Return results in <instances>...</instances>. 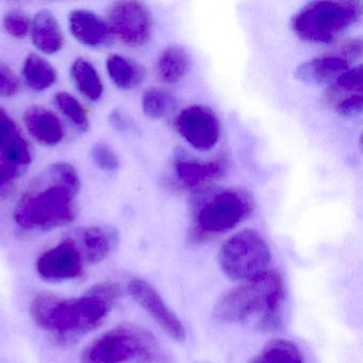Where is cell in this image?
Here are the masks:
<instances>
[{
    "mask_svg": "<svg viewBox=\"0 0 363 363\" xmlns=\"http://www.w3.org/2000/svg\"><path fill=\"white\" fill-rule=\"evenodd\" d=\"M284 296L281 275L267 269L225 293L214 305L212 315L222 323L244 322L258 316L269 327L277 322Z\"/></svg>",
    "mask_w": 363,
    "mask_h": 363,
    "instance_id": "obj_3",
    "label": "cell"
},
{
    "mask_svg": "<svg viewBox=\"0 0 363 363\" xmlns=\"http://www.w3.org/2000/svg\"><path fill=\"white\" fill-rule=\"evenodd\" d=\"M250 201L243 193L235 190L218 193L197 209L191 233L192 241L201 242L231 230L250 216Z\"/></svg>",
    "mask_w": 363,
    "mask_h": 363,
    "instance_id": "obj_7",
    "label": "cell"
},
{
    "mask_svg": "<svg viewBox=\"0 0 363 363\" xmlns=\"http://www.w3.org/2000/svg\"><path fill=\"white\" fill-rule=\"evenodd\" d=\"M107 23L112 35L129 48H141L152 38V14L139 1L114 4L108 13Z\"/></svg>",
    "mask_w": 363,
    "mask_h": 363,
    "instance_id": "obj_8",
    "label": "cell"
},
{
    "mask_svg": "<svg viewBox=\"0 0 363 363\" xmlns=\"http://www.w3.org/2000/svg\"><path fill=\"white\" fill-rule=\"evenodd\" d=\"M110 79L122 90L137 88L144 79V69L135 61L120 55H112L107 60Z\"/></svg>",
    "mask_w": 363,
    "mask_h": 363,
    "instance_id": "obj_19",
    "label": "cell"
},
{
    "mask_svg": "<svg viewBox=\"0 0 363 363\" xmlns=\"http://www.w3.org/2000/svg\"><path fill=\"white\" fill-rule=\"evenodd\" d=\"M114 303L94 294L65 298L52 292L33 297L30 315L39 328L62 345H71L104 324Z\"/></svg>",
    "mask_w": 363,
    "mask_h": 363,
    "instance_id": "obj_2",
    "label": "cell"
},
{
    "mask_svg": "<svg viewBox=\"0 0 363 363\" xmlns=\"http://www.w3.org/2000/svg\"><path fill=\"white\" fill-rule=\"evenodd\" d=\"M23 77L31 90L42 92L54 86L57 72L52 63L39 54H30L23 67Z\"/></svg>",
    "mask_w": 363,
    "mask_h": 363,
    "instance_id": "obj_20",
    "label": "cell"
},
{
    "mask_svg": "<svg viewBox=\"0 0 363 363\" xmlns=\"http://www.w3.org/2000/svg\"><path fill=\"white\" fill-rule=\"evenodd\" d=\"M362 94H354L340 101L335 106V110L340 116L354 118L362 112Z\"/></svg>",
    "mask_w": 363,
    "mask_h": 363,
    "instance_id": "obj_32",
    "label": "cell"
},
{
    "mask_svg": "<svg viewBox=\"0 0 363 363\" xmlns=\"http://www.w3.org/2000/svg\"><path fill=\"white\" fill-rule=\"evenodd\" d=\"M23 174L24 171L0 158V199H6L13 192L16 182Z\"/></svg>",
    "mask_w": 363,
    "mask_h": 363,
    "instance_id": "obj_29",
    "label": "cell"
},
{
    "mask_svg": "<svg viewBox=\"0 0 363 363\" xmlns=\"http://www.w3.org/2000/svg\"><path fill=\"white\" fill-rule=\"evenodd\" d=\"M128 292L171 339L175 342L186 340V329L182 320L169 309L158 291L150 282L135 278L129 282Z\"/></svg>",
    "mask_w": 363,
    "mask_h": 363,
    "instance_id": "obj_11",
    "label": "cell"
},
{
    "mask_svg": "<svg viewBox=\"0 0 363 363\" xmlns=\"http://www.w3.org/2000/svg\"><path fill=\"white\" fill-rule=\"evenodd\" d=\"M361 14L362 5L358 1H313L293 16L291 26L303 41L330 43L356 24Z\"/></svg>",
    "mask_w": 363,
    "mask_h": 363,
    "instance_id": "obj_5",
    "label": "cell"
},
{
    "mask_svg": "<svg viewBox=\"0 0 363 363\" xmlns=\"http://www.w3.org/2000/svg\"><path fill=\"white\" fill-rule=\"evenodd\" d=\"M91 157L94 164L101 171L113 173L120 169V159L118 155L108 144L103 142L94 144L91 150Z\"/></svg>",
    "mask_w": 363,
    "mask_h": 363,
    "instance_id": "obj_28",
    "label": "cell"
},
{
    "mask_svg": "<svg viewBox=\"0 0 363 363\" xmlns=\"http://www.w3.org/2000/svg\"><path fill=\"white\" fill-rule=\"evenodd\" d=\"M110 122H111L112 126L118 130H124L126 128V121L124 120L120 112L114 111L113 113H111Z\"/></svg>",
    "mask_w": 363,
    "mask_h": 363,
    "instance_id": "obj_34",
    "label": "cell"
},
{
    "mask_svg": "<svg viewBox=\"0 0 363 363\" xmlns=\"http://www.w3.org/2000/svg\"><path fill=\"white\" fill-rule=\"evenodd\" d=\"M18 133L20 131L18 130L13 118L5 109L0 108V152Z\"/></svg>",
    "mask_w": 363,
    "mask_h": 363,
    "instance_id": "obj_31",
    "label": "cell"
},
{
    "mask_svg": "<svg viewBox=\"0 0 363 363\" xmlns=\"http://www.w3.org/2000/svg\"><path fill=\"white\" fill-rule=\"evenodd\" d=\"M0 158L25 172L33 161V152L28 142L18 133L0 152Z\"/></svg>",
    "mask_w": 363,
    "mask_h": 363,
    "instance_id": "obj_24",
    "label": "cell"
},
{
    "mask_svg": "<svg viewBox=\"0 0 363 363\" xmlns=\"http://www.w3.org/2000/svg\"><path fill=\"white\" fill-rule=\"evenodd\" d=\"M71 75L77 90L91 101H97L103 96L104 84L96 67L84 58L74 61Z\"/></svg>",
    "mask_w": 363,
    "mask_h": 363,
    "instance_id": "obj_18",
    "label": "cell"
},
{
    "mask_svg": "<svg viewBox=\"0 0 363 363\" xmlns=\"http://www.w3.org/2000/svg\"><path fill=\"white\" fill-rule=\"evenodd\" d=\"M55 104L59 111L71 121L72 124L80 131H86L90 127L88 112L77 99L67 92H59L55 96Z\"/></svg>",
    "mask_w": 363,
    "mask_h": 363,
    "instance_id": "obj_23",
    "label": "cell"
},
{
    "mask_svg": "<svg viewBox=\"0 0 363 363\" xmlns=\"http://www.w3.org/2000/svg\"><path fill=\"white\" fill-rule=\"evenodd\" d=\"M248 363H303V358L296 344L276 337L267 341Z\"/></svg>",
    "mask_w": 363,
    "mask_h": 363,
    "instance_id": "obj_21",
    "label": "cell"
},
{
    "mask_svg": "<svg viewBox=\"0 0 363 363\" xmlns=\"http://www.w3.org/2000/svg\"><path fill=\"white\" fill-rule=\"evenodd\" d=\"M363 69L362 65L348 69L342 73L333 84V91H341L350 94H362Z\"/></svg>",
    "mask_w": 363,
    "mask_h": 363,
    "instance_id": "obj_27",
    "label": "cell"
},
{
    "mask_svg": "<svg viewBox=\"0 0 363 363\" xmlns=\"http://www.w3.org/2000/svg\"><path fill=\"white\" fill-rule=\"evenodd\" d=\"M80 178L73 165L55 163L33 179L14 209L21 228L48 231L71 224L76 218L75 199Z\"/></svg>",
    "mask_w": 363,
    "mask_h": 363,
    "instance_id": "obj_1",
    "label": "cell"
},
{
    "mask_svg": "<svg viewBox=\"0 0 363 363\" xmlns=\"http://www.w3.org/2000/svg\"><path fill=\"white\" fill-rule=\"evenodd\" d=\"M361 52H362V43L360 40H352V41L344 44L341 48L342 56L347 59L348 61L358 58L361 56Z\"/></svg>",
    "mask_w": 363,
    "mask_h": 363,
    "instance_id": "obj_33",
    "label": "cell"
},
{
    "mask_svg": "<svg viewBox=\"0 0 363 363\" xmlns=\"http://www.w3.org/2000/svg\"><path fill=\"white\" fill-rule=\"evenodd\" d=\"M158 350V342L143 327L118 325L93 340L82 352L80 363H146Z\"/></svg>",
    "mask_w": 363,
    "mask_h": 363,
    "instance_id": "obj_4",
    "label": "cell"
},
{
    "mask_svg": "<svg viewBox=\"0 0 363 363\" xmlns=\"http://www.w3.org/2000/svg\"><path fill=\"white\" fill-rule=\"evenodd\" d=\"M178 178L189 188L199 186L209 180L220 177L224 169L220 163H201L194 161H179L175 165Z\"/></svg>",
    "mask_w": 363,
    "mask_h": 363,
    "instance_id": "obj_22",
    "label": "cell"
},
{
    "mask_svg": "<svg viewBox=\"0 0 363 363\" xmlns=\"http://www.w3.org/2000/svg\"><path fill=\"white\" fill-rule=\"evenodd\" d=\"M86 264H96L107 259L118 247L120 235L111 226L79 229L71 235Z\"/></svg>",
    "mask_w": 363,
    "mask_h": 363,
    "instance_id": "obj_12",
    "label": "cell"
},
{
    "mask_svg": "<svg viewBox=\"0 0 363 363\" xmlns=\"http://www.w3.org/2000/svg\"><path fill=\"white\" fill-rule=\"evenodd\" d=\"M179 135L195 150H211L220 138V124L211 110L201 106H191L182 110L176 120Z\"/></svg>",
    "mask_w": 363,
    "mask_h": 363,
    "instance_id": "obj_10",
    "label": "cell"
},
{
    "mask_svg": "<svg viewBox=\"0 0 363 363\" xmlns=\"http://www.w3.org/2000/svg\"><path fill=\"white\" fill-rule=\"evenodd\" d=\"M271 260L267 241L252 229H245L229 238L218 255L223 274L233 281H244L267 271Z\"/></svg>",
    "mask_w": 363,
    "mask_h": 363,
    "instance_id": "obj_6",
    "label": "cell"
},
{
    "mask_svg": "<svg viewBox=\"0 0 363 363\" xmlns=\"http://www.w3.org/2000/svg\"><path fill=\"white\" fill-rule=\"evenodd\" d=\"M86 265L77 245L69 237L42 254L35 267L42 279L58 284L82 277Z\"/></svg>",
    "mask_w": 363,
    "mask_h": 363,
    "instance_id": "obj_9",
    "label": "cell"
},
{
    "mask_svg": "<svg viewBox=\"0 0 363 363\" xmlns=\"http://www.w3.org/2000/svg\"><path fill=\"white\" fill-rule=\"evenodd\" d=\"M4 29L10 37L24 39L30 33L31 21L22 10H11L4 16Z\"/></svg>",
    "mask_w": 363,
    "mask_h": 363,
    "instance_id": "obj_26",
    "label": "cell"
},
{
    "mask_svg": "<svg viewBox=\"0 0 363 363\" xmlns=\"http://www.w3.org/2000/svg\"><path fill=\"white\" fill-rule=\"evenodd\" d=\"M350 62L343 56H324L301 63L295 69V78L306 84H323L335 82L350 69Z\"/></svg>",
    "mask_w": 363,
    "mask_h": 363,
    "instance_id": "obj_15",
    "label": "cell"
},
{
    "mask_svg": "<svg viewBox=\"0 0 363 363\" xmlns=\"http://www.w3.org/2000/svg\"><path fill=\"white\" fill-rule=\"evenodd\" d=\"M73 37L88 48H101L111 43V29L101 16L88 10H74L69 16Z\"/></svg>",
    "mask_w": 363,
    "mask_h": 363,
    "instance_id": "obj_13",
    "label": "cell"
},
{
    "mask_svg": "<svg viewBox=\"0 0 363 363\" xmlns=\"http://www.w3.org/2000/svg\"><path fill=\"white\" fill-rule=\"evenodd\" d=\"M172 104H173V99L169 93L159 89H150L144 93L142 99V109L148 118H160L169 112Z\"/></svg>",
    "mask_w": 363,
    "mask_h": 363,
    "instance_id": "obj_25",
    "label": "cell"
},
{
    "mask_svg": "<svg viewBox=\"0 0 363 363\" xmlns=\"http://www.w3.org/2000/svg\"><path fill=\"white\" fill-rule=\"evenodd\" d=\"M21 90L20 80L11 67L0 62V97L11 99L18 94Z\"/></svg>",
    "mask_w": 363,
    "mask_h": 363,
    "instance_id": "obj_30",
    "label": "cell"
},
{
    "mask_svg": "<svg viewBox=\"0 0 363 363\" xmlns=\"http://www.w3.org/2000/svg\"><path fill=\"white\" fill-rule=\"evenodd\" d=\"M24 123L29 135L42 145L56 146L65 138L60 118L42 106H31L26 109Z\"/></svg>",
    "mask_w": 363,
    "mask_h": 363,
    "instance_id": "obj_14",
    "label": "cell"
},
{
    "mask_svg": "<svg viewBox=\"0 0 363 363\" xmlns=\"http://www.w3.org/2000/svg\"><path fill=\"white\" fill-rule=\"evenodd\" d=\"M31 40L33 45L46 55L60 52L65 45V37L58 21L48 10H41L31 21Z\"/></svg>",
    "mask_w": 363,
    "mask_h": 363,
    "instance_id": "obj_16",
    "label": "cell"
},
{
    "mask_svg": "<svg viewBox=\"0 0 363 363\" xmlns=\"http://www.w3.org/2000/svg\"><path fill=\"white\" fill-rule=\"evenodd\" d=\"M190 69V55L182 46H169L158 60V74L165 84H177Z\"/></svg>",
    "mask_w": 363,
    "mask_h": 363,
    "instance_id": "obj_17",
    "label": "cell"
}]
</instances>
